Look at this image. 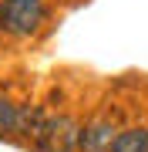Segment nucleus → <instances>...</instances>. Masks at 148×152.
I'll use <instances>...</instances> for the list:
<instances>
[{
    "mask_svg": "<svg viewBox=\"0 0 148 152\" xmlns=\"http://www.w3.org/2000/svg\"><path fill=\"white\" fill-rule=\"evenodd\" d=\"M47 20L44 0H0V31L10 37H30Z\"/></svg>",
    "mask_w": 148,
    "mask_h": 152,
    "instance_id": "obj_1",
    "label": "nucleus"
},
{
    "mask_svg": "<svg viewBox=\"0 0 148 152\" xmlns=\"http://www.w3.org/2000/svg\"><path fill=\"white\" fill-rule=\"evenodd\" d=\"M81 129L84 125H77L71 115L47 118L44 132H40V139L34 142V145L40 152H77V145H81Z\"/></svg>",
    "mask_w": 148,
    "mask_h": 152,
    "instance_id": "obj_2",
    "label": "nucleus"
},
{
    "mask_svg": "<svg viewBox=\"0 0 148 152\" xmlns=\"http://www.w3.org/2000/svg\"><path fill=\"white\" fill-rule=\"evenodd\" d=\"M118 132H121V129H115V122L94 118V122H88V125L81 129V145H77V152H111V149H115Z\"/></svg>",
    "mask_w": 148,
    "mask_h": 152,
    "instance_id": "obj_3",
    "label": "nucleus"
},
{
    "mask_svg": "<svg viewBox=\"0 0 148 152\" xmlns=\"http://www.w3.org/2000/svg\"><path fill=\"white\" fill-rule=\"evenodd\" d=\"M111 152H148V129L145 125H131V129H121L115 139Z\"/></svg>",
    "mask_w": 148,
    "mask_h": 152,
    "instance_id": "obj_4",
    "label": "nucleus"
},
{
    "mask_svg": "<svg viewBox=\"0 0 148 152\" xmlns=\"http://www.w3.org/2000/svg\"><path fill=\"white\" fill-rule=\"evenodd\" d=\"M17 115H20V108H17L10 98L0 95V135H10L17 129Z\"/></svg>",
    "mask_w": 148,
    "mask_h": 152,
    "instance_id": "obj_5",
    "label": "nucleus"
}]
</instances>
